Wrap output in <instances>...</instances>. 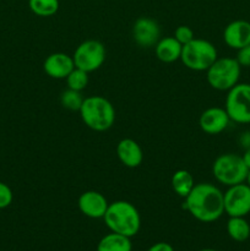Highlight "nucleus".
<instances>
[{"instance_id": "f257e3e1", "label": "nucleus", "mask_w": 250, "mask_h": 251, "mask_svg": "<svg viewBox=\"0 0 250 251\" xmlns=\"http://www.w3.org/2000/svg\"><path fill=\"white\" fill-rule=\"evenodd\" d=\"M184 200V207L202 223L216 222L225 213L223 193L211 183L195 184Z\"/></svg>"}, {"instance_id": "f03ea898", "label": "nucleus", "mask_w": 250, "mask_h": 251, "mask_svg": "<svg viewBox=\"0 0 250 251\" xmlns=\"http://www.w3.org/2000/svg\"><path fill=\"white\" fill-rule=\"evenodd\" d=\"M103 221L110 232L129 238L135 237L141 228V216L137 208L131 202L124 200L109 203Z\"/></svg>"}, {"instance_id": "7ed1b4c3", "label": "nucleus", "mask_w": 250, "mask_h": 251, "mask_svg": "<svg viewBox=\"0 0 250 251\" xmlns=\"http://www.w3.org/2000/svg\"><path fill=\"white\" fill-rule=\"evenodd\" d=\"M78 112L83 124L95 131H107L114 125V105L102 96L86 97Z\"/></svg>"}, {"instance_id": "20e7f679", "label": "nucleus", "mask_w": 250, "mask_h": 251, "mask_svg": "<svg viewBox=\"0 0 250 251\" xmlns=\"http://www.w3.org/2000/svg\"><path fill=\"white\" fill-rule=\"evenodd\" d=\"M218 58L216 47L211 42L194 38L183 46L180 60L185 68L193 71H206Z\"/></svg>"}, {"instance_id": "39448f33", "label": "nucleus", "mask_w": 250, "mask_h": 251, "mask_svg": "<svg viewBox=\"0 0 250 251\" xmlns=\"http://www.w3.org/2000/svg\"><path fill=\"white\" fill-rule=\"evenodd\" d=\"M242 66L235 58H217L215 63L206 70L207 82L213 90L229 91L240 78Z\"/></svg>"}, {"instance_id": "423d86ee", "label": "nucleus", "mask_w": 250, "mask_h": 251, "mask_svg": "<svg viewBox=\"0 0 250 251\" xmlns=\"http://www.w3.org/2000/svg\"><path fill=\"white\" fill-rule=\"evenodd\" d=\"M249 169L245 166L242 156L237 153H223L215 159L212 173L216 180L225 186L245 183Z\"/></svg>"}, {"instance_id": "0eeeda50", "label": "nucleus", "mask_w": 250, "mask_h": 251, "mask_svg": "<svg viewBox=\"0 0 250 251\" xmlns=\"http://www.w3.org/2000/svg\"><path fill=\"white\" fill-rule=\"evenodd\" d=\"M225 109L230 122L237 124L250 123V83L238 82L225 97Z\"/></svg>"}, {"instance_id": "6e6552de", "label": "nucleus", "mask_w": 250, "mask_h": 251, "mask_svg": "<svg viewBox=\"0 0 250 251\" xmlns=\"http://www.w3.org/2000/svg\"><path fill=\"white\" fill-rule=\"evenodd\" d=\"M75 68L86 73H93L103 65L105 60V47L96 39H87L77 46L74 51Z\"/></svg>"}, {"instance_id": "1a4fd4ad", "label": "nucleus", "mask_w": 250, "mask_h": 251, "mask_svg": "<svg viewBox=\"0 0 250 251\" xmlns=\"http://www.w3.org/2000/svg\"><path fill=\"white\" fill-rule=\"evenodd\" d=\"M225 213L229 217H245L250 213V188L247 183L228 186L223 193Z\"/></svg>"}, {"instance_id": "9d476101", "label": "nucleus", "mask_w": 250, "mask_h": 251, "mask_svg": "<svg viewBox=\"0 0 250 251\" xmlns=\"http://www.w3.org/2000/svg\"><path fill=\"white\" fill-rule=\"evenodd\" d=\"M132 38L141 48H152L161 39V28L156 20L140 17L132 26Z\"/></svg>"}, {"instance_id": "9b49d317", "label": "nucleus", "mask_w": 250, "mask_h": 251, "mask_svg": "<svg viewBox=\"0 0 250 251\" xmlns=\"http://www.w3.org/2000/svg\"><path fill=\"white\" fill-rule=\"evenodd\" d=\"M230 119L225 108L210 107L201 113L199 125L203 132L208 135H218L225 131L229 125Z\"/></svg>"}, {"instance_id": "f8f14e48", "label": "nucleus", "mask_w": 250, "mask_h": 251, "mask_svg": "<svg viewBox=\"0 0 250 251\" xmlns=\"http://www.w3.org/2000/svg\"><path fill=\"white\" fill-rule=\"evenodd\" d=\"M109 202L107 201L103 194L95 190L85 191L80 195L77 200L78 210L83 216L88 218H103L105 211H107Z\"/></svg>"}, {"instance_id": "ddd939ff", "label": "nucleus", "mask_w": 250, "mask_h": 251, "mask_svg": "<svg viewBox=\"0 0 250 251\" xmlns=\"http://www.w3.org/2000/svg\"><path fill=\"white\" fill-rule=\"evenodd\" d=\"M223 41L230 49L239 50L250 43V22L235 20L229 22L223 31Z\"/></svg>"}, {"instance_id": "4468645a", "label": "nucleus", "mask_w": 250, "mask_h": 251, "mask_svg": "<svg viewBox=\"0 0 250 251\" xmlns=\"http://www.w3.org/2000/svg\"><path fill=\"white\" fill-rule=\"evenodd\" d=\"M75 64H74L73 56L69 54L53 53L46 58L43 63V70L49 77L61 80V78L68 77L69 74L74 70Z\"/></svg>"}, {"instance_id": "2eb2a0df", "label": "nucleus", "mask_w": 250, "mask_h": 251, "mask_svg": "<svg viewBox=\"0 0 250 251\" xmlns=\"http://www.w3.org/2000/svg\"><path fill=\"white\" fill-rule=\"evenodd\" d=\"M117 156L119 161L127 168H137L144 161L141 146L135 140L123 139L117 145Z\"/></svg>"}, {"instance_id": "dca6fc26", "label": "nucleus", "mask_w": 250, "mask_h": 251, "mask_svg": "<svg viewBox=\"0 0 250 251\" xmlns=\"http://www.w3.org/2000/svg\"><path fill=\"white\" fill-rule=\"evenodd\" d=\"M183 50V46L174 37H164L161 38L154 46V53L158 60L162 63H174L179 60Z\"/></svg>"}, {"instance_id": "f3484780", "label": "nucleus", "mask_w": 250, "mask_h": 251, "mask_svg": "<svg viewBox=\"0 0 250 251\" xmlns=\"http://www.w3.org/2000/svg\"><path fill=\"white\" fill-rule=\"evenodd\" d=\"M131 238L110 232L98 242L97 251H131Z\"/></svg>"}, {"instance_id": "a211bd4d", "label": "nucleus", "mask_w": 250, "mask_h": 251, "mask_svg": "<svg viewBox=\"0 0 250 251\" xmlns=\"http://www.w3.org/2000/svg\"><path fill=\"white\" fill-rule=\"evenodd\" d=\"M171 184L174 193L180 198L185 199L189 193L193 190L195 181H194V176H191L190 172L185 171V169H179V171L174 172V174L172 176Z\"/></svg>"}, {"instance_id": "6ab92c4d", "label": "nucleus", "mask_w": 250, "mask_h": 251, "mask_svg": "<svg viewBox=\"0 0 250 251\" xmlns=\"http://www.w3.org/2000/svg\"><path fill=\"white\" fill-rule=\"evenodd\" d=\"M227 233L234 242H245L250 237L249 222L245 217H229L227 222Z\"/></svg>"}, {"instance_id": "aec40b11", "label": "nucleus", "mask_w": 250, "mask_h": 251, "mask_svg": "<svg viewBox=\"0 0 250 251\" xmlns=\"http://www.w3.org/2000/svg\"><path fill=\"white\" fill-rule=\"evenodd\" d=\"M28 6L37 16L49 17L58 12L60 4L59 0H28Z\"/></svg>"}, {"instance_id": "412c9836", "label": "nucleus", "mask_w": 250, "mask_h": 251, "mask_svg": "<svg viewBox=\"0 0 250 251\" xmlns=\"http://www.w3.org/2000/svg\"><path fill=\"white\" fill-rule=\"evenodd\" d=\"M83 100L81 92L78 91H74L68 88V90L64 91L60 96V103L65 109L73 110V112H78L82 105Z\"/></svg>"}, {"instance_id": "4be33fe9", "label": "nucleus", "mask_w": 250, "mask_h": 251, "mask_svg": "<svg viewBox=\"0 0 250 251\" xmlns=\"http://www.w3.org/2000/svg\"><path fill=\"white\" fill-rule=\"evenodd\" d=\"M65 80L68 88L81 92L88 85V73L78 68H74V70L69 74Z\"/></svg>"}, {"instance_id": "5701e85b", "label": "nucleus", "mask_w": 250, "mask_h": 251, "mask_svg": "<svg viewBox=\"0 0 250 251\" xmlns=\"http://www.w3.org/2000/svg\"><path fill=\"white\" fill-rule=\"evenodd\" d=\"M174 38L181 44V46H185L189 42L193 41L195 38V34H194V31L189 26H179L176 27V29L174 31Z\"/></svg>"}, {"instance_id": "b1692460", "label": "nucleus", "mask_w": 250, "mask_h": 251, "mask_svg": "<svg viewBox=\"0 0 250 251\" xmlns=\"http://www.w3.org/2000/svg\"><path fill=\"white\" fill-rule=\"evenodd\" d=\"M14 200V194L7 184L0 181V210L9 207Z\"/></svg>"}, {"instance_id": "393cba45", "label": "nucleus", "mask_w": 250, "mask_h": 251, "mask_svg": "<svg viewBox=\"0 0 250 251\" xmlns=\"http://www.w3.org/2000/svg\"><path fill=\"white\" fill-rule=\"evenodd\" d=\"M237 60L242 68H250V43L237 50Z\"/></svg>"}, {"instance_id": "a878e982", "label": "nucleus", "mask_w": 250, "mask_h": 251, "mask_svg": "<svg viewBox=\"0 0 250 251\" xmlns=\"http://www.w3.org/2000/svg\"><path fill=\"white\" fill-rule=\"evenodd\" d=\"M147 251H174V248L172 247L171 244H168V243L159 242V243H156V244L151 245Z\"/></svg>"}, {"instance_id": "bb28decb", "label": "nucleus", "mask_w": 250, "mask_h": 251, "mask_svg": "<svg viewBox=\"0 0 250 251\" xmlns=\"http://www.w3.org/2000/svg\"><path fill=\"white\" fill-rule=\"evenodd\" d=\"M239 144H240V146L244 147V150L249 149L250 147V131H245L240 135Z\"/></svg>"}, {"instance_id": "cd10ccee", "label": "nucleus", "mask_w": 250, "mask_h": 251, "mask_svg": "<svg viewBox=\"0 0 250 251\" xmlns=\"http://www.w3.org/2000/svg\"><path fill=\"white\" fill-rule=\"evenodd\" d=\"M242 158H243V161H244L247 168L250 171V147L249 149L245 150L244 153H243V156H242Z\"/></svg>"}, {"instance_id": "c85d7f7f", "label": "nucleus", "mask_w": 250, "mask_h": 251, "mask_svg": "<svg viewBox=\"0 0 250 251\" xmlns=\"http://www.w3.org/2000/svg\"><path fill=\"white\" fill-rule=\"evenodd\" d=\"M245 183H247L248 186L250 188V171L248 172V176H247V179H245Z\"/></svg>"}, {"instance_id": "c756f323", "label": "nucleus", "mask_w": 250, "mask_h": 251, "mask_svg": "<svg viewBox=\"0 0 250 251\" xmlns=\"http://www.w3.org/2000/svg\"><path fill=\"white\" fill-rule=\"evenodd\" d=\"M199 251H218V250H215V249H201Z\"/></svg>"}]
</instances>
